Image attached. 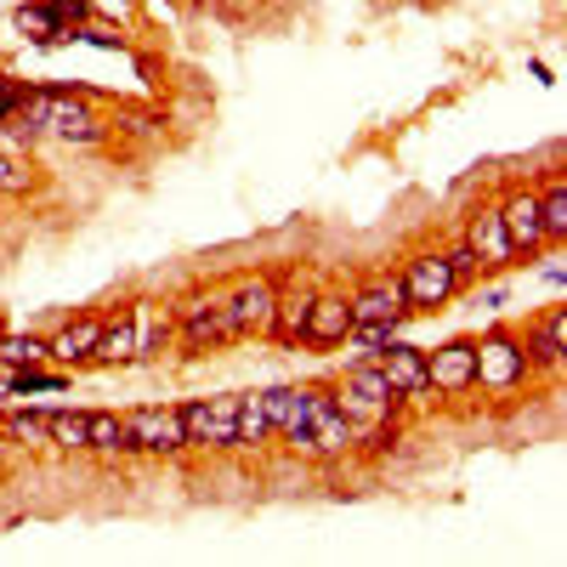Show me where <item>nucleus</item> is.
<instances>
[{
  "mask_svg": "<svg viewBox=\"0 0 567 567\" xmlns=\"http://www.w3.org/2000/svg\"><path fill=\"white\" fill-rule=\"evenodd\" d=\"M454 290H460V278H454L449 256H414V261L403 267V296H409V312H414V307H443Z\"/></svg>",
  "mask_w": 567,
  "mask_h": 567,
  "instance_id": "nucleus-5",
  "label": "nucleus"
},
{
  "mask_svg": "<svg viewBox=\"0 0 567 567\" xmlns=\"http://www.w3.org/2000/svg\"><path fill=\"white\" fill-rule=\"evenodd\" d=\"M347 336H352V307H347V296H312L301 341H307V347H341Z\"/></svg>",
  "mask_w": 567,
  "mask_h": 567,
  "instance_id": "nucleus-15",
  "label": "nucleus"
},
{
  "mask_svg": "<svg viewBox=\"0 0 567 567\" xmlns=\"http://www.w3.org/2000/svg\"><path fill=\"white\" fill-rule=\"evenodd\" d=\"M261 403H267L272 432H278V437H290V443L301 449L307 420H312V403H318V386H272V392H261Z\"/></svg>",
  "mask_w": 567,
  "mask_h": 567,
  "instance_id": "nucleus-10",
  "label": "nucleus"
},
{
  "mask_svg": "<svg viewBox=\"0 0 567 567\" xmlns=\"http://www.w3.org/2000/svg\"><path fill=\"white\" fill-rule=\"evenodd\" d=\"M0 443H7V425H0Z\"/></svg>",
  "mask_w": 567,
  "mask_h": 567,
  "instance_id": "nucleus-33",
  "label": "nucleus"
},
{
  "mask_svg": "<svg viewBox=\"0 0 567 567\" xmlns=\"http://www.w3.org/2000/svg\"><path fill=\"white\" fill-rule=\"evenodd\" d=\"M23 187H29V176L18 171V159L0 154V194H23Z\"/></svg>",
  "mask_w": 567,
  "mask_h": 567,
  "instance_id": "nucleus-29",
  "label": "nucleus"
},
{
  "mask_svg": "<svg viewBox=\"0 0 567 567\" xmlns=\"http://www.w3.org/2000/svg\"><path fill=\"white\" fill-rule=\"evenodd\" d=\"M45 7H52V18L69 29V18H85V7H91V0H45Z\"/></svg>",
  "mask_w": 567,
  "mask_h": 567,
  "instance_id": "nucleus-30",
  "label": "nucleus"
},
{
  "mask_svg": "<svg viewBox=\"0 0 567 567\" xmlns=\"http://www.w3.org/2000/svg\"><path fill=\"white\" fill-rule=\"evenodd\" d=\"M505 233H511V245L516 250H539L545 245V221H539V194H516L505 210H499Z\"/></svg>",
  "mask_w": 567,
  "mask_h": 567,
  "instance_id": "nucleus-16",
  "label": "nucleus"
},
{
  "mask_svg": "<svg viewBox=\"0 0 567 567\" xmlns=\"http://www.w3.org/2000/svg\"><path fill=\"white\" fill-rule=\"evenodd\" d=\"M63 386H69L63 374H40V363H29V369L12 374V392L18 398H29V392H63Z\"/></svg>",
  "mask_w": 567,
  "mask_h": 567,
  "instance_id": "nucleus-27",
  "label": "nucleus"
},
{
  "mask_svg": "<svg viewBox=\"0 0 567 567\" xmlns=\"http://www.w3.org/2000/svg\"><path fill=\"white\" fill-rule=\"evenodd\" d=\"M523 374H528V352L516 347V341L494 336V341L477 347V386H488V392H516V386H523Z\"/></svg>",
  "mask_w": 567,
  "mask_h": 567,
  "instance_id": "nucleus-8",
  "label": "nucleus"
},
{
  "mask_svg": "<svg viewBox=\"0 0 567 567\" xmlns=\"http://www.w3.org/2000/svg\"><path fill=\"white\" fill-rule=\"evenodd\" d=\"M40 358H45V341H34V336H0V363L29 369V363H40Z\"/></svg>",
  "mask_w": 567,
  "mask_h": 567,
  "instance_id": "nucleus-25",
  "label": "nucleus"
},
{
  "mask_svg": "<svg viewBox=\"0 0 567 567\" xmlns=\"http://www.w3.org/2000/svg\"><path fill=\"white\" fill-rule=\"evenodd\" d=\"M539 221H545V239H567V187L550 182L539 194Z\"/></svg>",
  "mask_w": 567,
  "mask_h": 567,
  "instance_id": "nucleus-23",
  "label": "nucleus"
},
{
  "mask_svg": "<svg viewBox=\"0 0 567 567\" xmlns=\"http://www.w3.org/2000/svg\"><path fill=\"white\" fill-rule=\"evenodd\" d=\"M545 278H550V284H567V267H561V256H545Z\"/></svg>",
  "mask_w": 567,
  "mask_h": 567,
  "instance_id": "nucleus-32",
  "label": "nucleus"
},
{
  "mask_svg": "<svg viewBox=\"0 0 567 567\" xmlns=\"http://www.w3.org/2000/svg\"><path fill=\"white\" fill-rule=\"evenodd\" d=\"M374 363H381V374H386V386L398 392V403H420L425 392H432V381H425V352L392 341V352H381Z\"/></svg>",
  "mask_w": 567,
  "mask_h": 567,
  "instance_id": "nucleus-14",
  "label": "nucleus"
},
{
  "mask_svg": "<svg viewBox=\"0 0 567 567\" xmlns=\"http://www.w3.org/2000/svg\"><path fill=\"white\" fill-rule=\"evenodd\" d=\"M233 437H239V449H261V443L272 437V420H267L261 392H250V398H233Z\"/></svg>",
  "mask_w": 567,
  "mask_h": 567,
  "instance_id": "nucleus-17",
  "label": "nucleus"
},
{
  "mask_svg": "<svg viewBox=\"0 0 567 567\" xmlns=\"http://www.w3.org/2000/svg\"><path fill=\"white\" fill-rule=\"evenodd\" d=\"M176 414H182L187 449H239V437H233V398H221V403L199 398V403H182Z\"/></svg>",
  "mask_w": 567,
  "mask_h": 567,
  "instance_id": "nucleus-3",
  "label": "nucleus"
},
{
  "mask_svg": "<svg viewBox=\"0 0 567 567\" xmlns=\"http://www.w3.org/2000/svg\"><path fill=\"white\" fill-rule=\"evenodd\" d=\"M97 363H136V307L120 312L114 323H103V336H97V352H91Z\"/></svg>",
  "mask_w": 567,
  "mask_h": 567,
  "instance_id": "nucleus-18",
  "label": "nucleus"
},
{
  "mask_svg": "<svg viewBox=\"0 0 567 567\" xmlns=\"http://www.w3.org/2000/svg\"><path fill=\"white\" fill-rule=\"evenodd\" d=\"M97 336H103V323L97 318H80V323H69L63 336L45 347V358H63V363H85L91 352H97Z\"/></svg>",
  "mask_w": 567,
  "mask_h": 567,
  "instance_id": "nucleus-19",
  "label": "nucleus"
},
{
  "mask_svg": "<svg viewBox=\"0 0 567 567\" xmlns=\"http://www.w3.org/2000/svg\"><path fill=\"white\" fill-rule=\"evenodd\" d=\"M352 443H358V425L347 420V409L329 392H318L312 420H307V437H301V454H347Z\"/></svg>",
  "mask_w": 567,
  "mask_h": 567,
  "instance_id": "nucleus-4",
  "label": "nucleus"
},
{
  "mask_svg": "<svg viewBox=\"0 0 567 567\" xmlns=\"http://www.w3.org/2000/svg\"><path fill=\"white\" fill-rule=\"evenodd\" d=\"M449 267H454V278H471V272H477V256L460 245V250H449Z\"/></svg>",
  "mask_w": 567,
  "mask_h": 567,
  "instance_id": "nucleus-31",
  "label": "nucleus"
},
{
  "mask_svg": "<svg viewBox=\"0 0 567 567\" xmlns=\"http://www.w3.org/2000/svg\"><path fill=\"white\" fill-rule=\"evenodd\" d=\"M272 312H278V290L267 278H250L227 296V318H233V336H267L272 329Z\"/></svg>",
  "mask_w": 567,
  "mask_h": 567,
  "instance_id": "nucleus-7",
  "label": "nucleus"
},
{
  "mask_svg": "<svg viewBox=\"0 0 567 567\" xmlns=\"http://www.w3.org/2000/svg\"><path fill=\"white\" fill-rule=\"evenodd\" d=\"M45 420H52V443L58 449H85V414H45Z\"/></svg>",
  "mask_w": 567,
  "mask_h": 567,
  "instance_id": "nucleus-28",
  "label": "nucleus"
},
{
  "mask_svg": "<svg viewBox=\"0 0 567 567\" xmlns=\"http://www.w3.org/2000/svg\"><path fill=\"white\" fill-rule=\"evenodd\" d=\"M125 443L142 449V454H182L187 437H182V414L176 409H136L125 420Z\"/></svg>",
  "mask_w": 567,
  "mask_h": 567,
  "instance_id": "nucleus-6",
  "label": "nucleus"
},
{
  "mask_svg": "<svg viewBox=\"0 0 567 567\" xmlns=\"http://www.w3.org/2000/svg\"><path fill=\"white\" fill-rule=\"evenodd\" d=\"M307 307H312V296H290V301L278 296V312H272V329H267V336H278L284 347H301V329H307Z\"/></svg>",
  "mask_w": 567,
  "mask_h": 567,
  "instance_id": "nucleus-22",
  "label": "nucleus"
},
{
  "mask_svg": "<svg viewBox=\"0 0 567 567\" xmlns=\"http://www.w3.org/2000/svg\"><path fill=\"white\" fill-rule=\"evenodd\" d=\"M85 449H97V454H131L125 420L120 414H85Z\"/></svg>",
  "mask_w": 567,
  "mask_h": 567,
  "instance_id": "nucleus-20",
  "label": "nucleus"
},
{
  "mask_svg": "<svg viewBox=\"0 0 567 567\" xmlns=\"http://www.w3.org/2000/svg\"><path fill=\"white\" fill-rule=\"evenodd\" d=\"M23 131L29 136H63V142H103V125L91 120L85 103L74 97H58V91H34V97H23Z\"/></svg>",
  "mask_w": 567,
  "mask_h": 567,
  "instance_id": "nucleus-1",
  "label": "nucleus"
},
{
  "mask_svg": "<svg viewBox=\"0 0 567 567\" xmlns=\"http://www.w3.org/2000/svg\"><path fill=\"white\" fill-rule=\"evenodd\" d=\"M341 409H347V420L358 425V420H374V414H392L398 409V392L386 386V374H381V363H352V374H347V386H341V398H336Z\"/></svg>",
  "mask_w": 567,
  "mask_h": 567,
  "instance_id": "nucleus-2",
  "label": "nucleus"
},
{
  "mask_svg": "<svg viewBox=\"0 0 567 567\" xmlns=\"http://www.w3.org/2000/svg\"><path fill=\"white\" fill-rule=\"evenodd\" d=\"M176 312H182V341L187 347H221V341H233V318H227L221 296H199V301H187Z\"/></svg>",
  "mask_w": 567,
  "mask_h": 567,
  "instance_id": "nucleus-11",
  "label": "nucleus"
},
{
  "mask_svg": "<svg viewBox=\"0 0 567 567\" xmlns=\"http://www.w3.org/2000/svg\"><path fill=\"white\" fill-rule=\"evenodd\" d=\"M528 352H534L539 363H561V352H567V312H561V307H556L550 318H539Z\"/></svg>",
  "mask_w": 567,
  "mask_h": 567,
  "instance_id": "nucleus-21",
  "label": "nucleus"
},
{
  "mask_svg": "<svg viewBox=\"0 0 567 567\" xmlns=\"http://www.w3.org/2000/svg\"><path fill=\"white\" fill-rule=\"evenodd\" d=\"M425 381H432V392H471L477 386V347L449 341L437 352H425Z\"/></svg>",
  "mask_w": 567,
  "mask_h": 567,
  "instance_id": "nucleus-9",
  "label": "nucleus"
},
{
  "mask_svg": "<svg viewBox=\"0 0 567 567\" xmlns=\"http://www.w3.org/2000/svg\"><path fill=\"white\" fill-rule=\"evenodd\" d=\"M352 307V323H398L409 312V296H403V278H374L347 301Z\"/></svg>",
  "mask_w": 567,
  "mask_h": 567,
  "instance_id": "nucleus-13",
  "label": "nucleus"
},
{
  "mask_svg": "<svg viewBox=\"0 0 567 567\" xmlns=\"http://www.w3.org/2000/svg\"><path fill=\"white\" fill-rule=\"evenodd\" d=\"M7 437L40 449V443H52V420H45V414H12V420H7Z\"/></svg>",
  "mask_w": 567,
  "mask_h": 567,
  "instance_id": "nucleus-24",
  "label": "nucleus"
},
{
  "mask_svg": "<svg viewBox=\"0 0 567 567\" xmlns=\"http://www.w3.org/2000/svg\"><path fill=\"white\" fill-rule=\"evenodd\" d=\"M18 29L23 34H40V40H69V29L52 18V7H23L18 12Z\"/></svg>",
  "mask_w": 567,
  "mask_h": 567,
  "instance_id": "nucleus-26",
  "label": "nucleus"
},
{
  "mask_svg": "<svg viewBox=\"0 0 567 567\" xmlns=\"http://www.w3.org/2000/svg\"><path fill=\"white\" fill-rule=\"evenodd\" d=\"M465 250L477 256V267H511V256H516V245H511V233H505V221H499V210H477L471 216V227H465Z\"/></svg>",
  "mask_w": 567,
  "mask_h": 567,
  "instance_id": "nucleus-12",
  "label": "nucleus"
}]
</instances>
